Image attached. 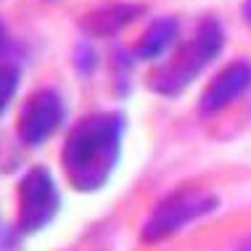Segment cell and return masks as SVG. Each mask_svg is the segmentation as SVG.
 <instances>
[{"instance_id": "obj_1", "label": "cell", "mask_w": 251, "mask_h": 251, "mask_svg": "<svg viewBox=\"0 0 251 251\" xmlns=\"http://www.w3.org/2000/svg\"><path fill=\"white\" fill-rule=\"evenodd\" d=\"M125 132L122 111H93L69 127L61 143V169L74 191L96 193L106 188L122 161Z\"/></svg>"}, {"instance_id": "obj_2", "label": "cell", "mask_w": 251, "mask_h": 251, "mask_svg": "<svg viewBox=\"0 0 251 251\" xmlns=\"http://www.w3.org/2000/svg\"><path fill=\"white\" fill-rule=\"evenodd\" d=\"M225 40H227L225 24L214 13L201 16L193 26V35L185 43H180L164 61L153 64V69L148 72L146 79L148 90L161 98L182 96L193 85V79L209 64H214V58L225 50Z\"/></svg>"}, {"instance_id": "obj_3", "label": "cell", "mask_w": 251, "mask_h": 251, "mask_svg": "<svg viewBox=\"0 0 251 251\" xmlns=\"http://www.w3.org/2000/svg\"><path fill=\"white\" fill-rule=\"evenodd\" d=\"M217 206H220V199L214 193L203 191V188H193V185L175 188L172 193H167L164 199L156 201V206L143 222L140 238L146 243L167 241L172 235H177L180 230H185L188 225L212 214Z\"/></svg>"}, {"instance_id": "obj_4", "label": "cell", "mask_w": 251, "mask_h": 251, "mask_svg": "<svg viewBox=\"0 0 251 251\" xmlns=\"http://www.w3.org/2000/svg\"><path fill=\"white\" fill-rule=\"evenodd\" d=\"M61 212V191L53 172L45 164H35L19 177L16 185V227L32 235L40 233Z\"/></svg>"}, {"instance_id": "obj_5", "label": "cell", "mask_w": 251, "mask_h": 251, "mask_svg": "<svg viewBox=\"0 0 251 251\" xmlns=\"http://www.w3.org/2000/svg\"><path fill=\"white\" fill-rule=\"evenodd\" d=\"M66 98L58 87H37L24 98L16 117V138L26 148H40L56 135L66 122Z\"/></svg>"}, {"instance_id": "obj_6", "label": "cell", "mask_w": 251, "mask_h": 251, "mask_svg": "<svg viewBox=\"0 0 251 251\" xmlns=\"http://www.w3.org/2000/svg\"><path fill=\"white\" fill-rule=\"evenodd\" d=\"M249 90H251V61L249 58H233L201 90L199 111L203 117H214V114L230 108L235 100H241Z\"/></svg>"}, {"instance_id": "obj_7", "label": "cell", "mask_w": 251, "mask_h": 251, "mask_svg": "<svg viewBox=\"0 0 251 251\" xmlns=\"http://www.w3.org/2000/svg\"><path fill=\"white\" fill-rule=\"evenodd\" d=\"M146 13L143 3H132V0H111V3H100L96 8L85 11L79 19V32L85 40H108L117 37L135 24Z\"/></svg>"}, {"instance_id": "obj_8", "label": "cell", "mask_w": 251, "mask_h": 251, "mask_svg": "<svg viewBox=\"0 0 251 251\" xmlns=\"http://www.w3.org/2000/svg\"><path fill=\"white\" fill-rule=\"evenodd\" d=\"M180 37V19L177 16H156L151 19V24L140 32V37L135 40V45L130 48L135 61H159L167 58L169 48H175Z\"/></svg>"}, {"instance_id": "obj_9", "label": "cell", "mask_w": 251, "mask_h": 251, "mask_svg": "<svg viewBox=\"0 0 251 251\" xmlns=\"http://www.w3.org/2000/svg\"><path fill=\"white\" fill-rule=\"evenodd\" d=\"M19 87H22V66L13 61L0 64V119L11 108L13 98L19 96Z\"/></svg>"}, {"instance_id": "obj_10", "label": "cell", "mask_w": 251, "mask_h": 251, "mask_svg": "<svg viewBox=\"0 0 251 251\" xmlns=\"http://www.w3.org/2000/svg\"><path fill=\"white\" fill-rule=\"evenodd\" d=\"M135 58L130 48H114L111 50V74H114V90L119 96L130 93V69H132Z\"/></svg>"}, {"instance_id": "obj_11", "label": "cell", "mask_w": 251, "mask_h": 251, "mask_svg": "<svg viewBox=\"0 0 251 251\" xmlns=\"http://www.w3.org/2000/svg\"><path fill=\"white\" fill-rule=\"evenodd\" d=\"M100 64V56L96 50V45L90 43V40H79L77 45H74L72 50V66L74 72L79 74V77H93Z\"/></svg>"}, {"instance_id": "obj_12", "label": "cell", "mask_w": 251, "mask_h": 251, "mask_svg": "<svg viewBox=\"0 0 251 251\" xmlns=\"http://www.w3.org/2000/svg\"><path fill=\"white\" fill-rule=\"evenodd\" d=\"M13 48V37H11V29H8V24L0 19V64H8V53Z\"/></svg>"}, {"instance_id": "obj_13", "label": "cell", "mask_w": 251, "mask_h": 251, "mask_svg": "<svg viewBox=\"0 0 251 251\" xmlns=\"http://www.w3.org/2000/svg\"><path fill=\"white\" fill-rule=\"evenodd\" d=\"M241 19L251 26V0H243L241 3Z\"/></svg>"}, {"instance_id": "obj_14", "label": "cell", "mask_w": 251, "mask_h": 251, "mask_svg": "<svg viewBox=\"0 0 251 251\" xmlns=\"http://www.w3.org/2000/svg\"><path fill=\"white\" fill-rule=\"evenodd\" d=\"M238 251H251V238H246V241H243L241 246H238Z\"/></svg>"}]
</instances>
